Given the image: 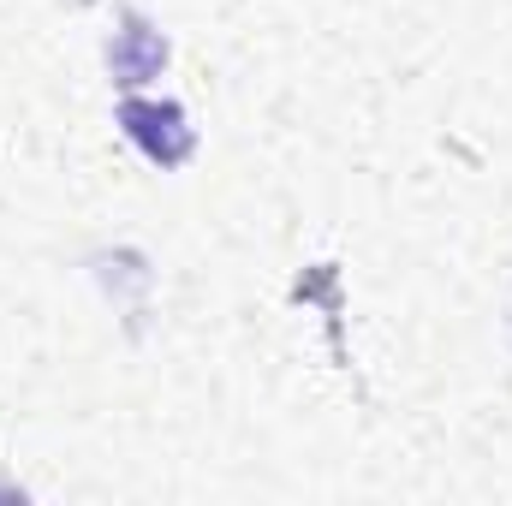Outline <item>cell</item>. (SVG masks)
Returning <instances> with one entry per match:
<instances>
[{
    "label": "cell",
    "mask_w": 512,
    "mask_h": 506,
    "mask_svg": "<svg viewBox=\"0 0 512 506\" xmlns=\"http://www.w3.org/2000/svg\"><path fill=\"white\" fill-rule=\"evenodd\" d=\"M114 120L126 131L131 143L161 167V173H173V167H185L191 161V149H197V126L185 120V108L179 102H155V96H126L120 108H114Z\"/></svg>",
    "instance_id": "obj_1"
},
{
    "label": "cell",
    "mask_w": 512,
    "mask_h": 506,
    "mask_svg": "<svg viewBox=\"0 0 512 506\" xmlns=\"http://www.w3.org/2000/svg\"><path fill=\"white\" fill-rule=\"evenodd\" d=\"M161 66H167V36H161L143 12L120 6V30H114V42H108V72H114V84H120V90H137V84L161 78Z\"/></svg>",
    "instance_id": "obj_2"
}]
</instances>
